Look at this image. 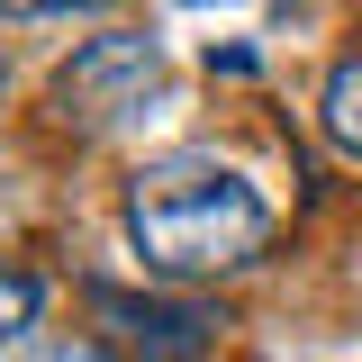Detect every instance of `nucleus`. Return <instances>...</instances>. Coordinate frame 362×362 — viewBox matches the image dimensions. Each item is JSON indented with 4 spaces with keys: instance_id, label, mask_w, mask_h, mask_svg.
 <instances>
[{
    "instance_id": "1",
    "label": "nucleus",
    "mask_w": 362,
    "mask_h": 362,
    "mask_svg": "<svg viewBox=\"0 0 362 362\" xmlns=\"http://www.w3.org/2000/svg\"><path fill=\"white\" fill-rule=\"evenodd\" d=\"M127 235L145 254V272H163V281H218V272H245L272 245V199L235 163L181 145V154L136 163Z\"/></svg>"
},
{
    "instance_id": "2",
    "label": "nucleus",
    "mask_w": 362,
    "mask_h": 362,
    "mask_svg": "<svg viewBox=\"0 0 362 362\" xmlns=\"http://www.w3.org/2000/svg\"><path fill=\"white\" fill-rule=\"evenodd\" d=\"M154 82H163V54H154V37H90L73 45V64L54 73V118L64 127H118V118H136L145 100H154Z\"/></svg>"
},
{
    "instance_id": "3",
    "label": "nucleus",
    "mask_w": 362,
    "mask_h": 362,
    "mask_svg": "<svg viewBox=\"0 0 362 362\" xmlns=\"http://www.w3.org/2000/svg\"><path fill=\"white\" fill-rule=\"evenodd\" d=\"M90 308L109 326V344L136 354V362H199L226 335V317L209 308V299H127V290H100Z\"/></svg>"
},
{
    "instance_id": "4",
    "label": "nucleus",
    "mask_w": 362,
    "mask_h": 362,
    "mask_svg": "<svg viewBox=\"0 0 362 362\" xmlns=\"http://www.w3.org/2000/svg\"><path fill=\"white\" fill-rule=\"evenodd\" d=\"M317 118H326V136H335L344 154H362V54H344V64L326 73V100H317Z\"/></svg>"
},
{
    "instance_id": "5",
    "label": "nucleus",
    "mask_w": 362,
    "mask_h": 362,
    "mask_svg": "<svg viewBox=\"0 0 362 362\" xmlns=\"http://www.w3.org/2000/svg\"><path fill=\"white\" fill-rule=\"evenodd\" d=\"M37 308H45L37 272H0V344H18V335L37 326Z\"/></svg>"
},
{
    "instance_id": "6",
    "label": "nucleus",
    "mask_w": 362,
    "mask_h": 362,
    "mask_svg": "<svg viewBox=\"0 0 362 362\" xmlns=\"http://www.w3.org/2000/svg\"><path fill=\"white\" fill-rule=\"evenodd\" d=\"M82 9H109V0H0V18H82Z\"/></svg>"
},
{
    "instance_id": "7",
    "label": "nucleus",
    "mask_w": 362,
    "mask_h": 362,
    "mask_svg": "<svg viewBox=\"0 0 362 362\" xmlns=\"http://www.w3.org/2000/svg\"><path fill=\"white\" fill-rule=\"evenodd\" d=\"M54 362H109V354H100V344H64Z\"/></svg>"
},
{
    "instance_id": "8",
    "label": "nucleus",
    "mask_w": 362,
    "mask_h": 362,
    "mask_svg": "<svg viewBox=\"0 0 362 362\" xmlns=\"http://www.w3.org/2000/svg\"><path fill=\"white\" fill-rule=\"evenodd\" d=\"M181 9H209V0H181Z\"/></svg>"
}]
</instances>
